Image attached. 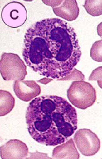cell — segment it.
<instances>
[{"mask_svg": "<svg viewBox=\"0 0 102 159\" xmlns=\"http://www.w3.org/2000/svg\"><path fill=\"white\" fill-rule=\"evenodd\" d=\"M23 42L25 63L46 78L58 80L67 77L82 56L74 29L60 18L36 22L27 30Z\"/></svg>", "mask_w": 102, "mask_h": 159, "instance_id": "cell-1", "label": "cell"}, {"mask_svg": "<svg viewBox=\"0 0 102 159\" xmlns=\"http://www.w3.org/2000/svg\"><path fill=\"white\" fill-rule=\"evenodd\" d=\"M25 120L31 137L46 146L66 142L78 129L76 110L58 96L34 98L27 108Z\"/></svg>", "mask_w": 102, "mask_h": 159, "instance_id": "cell-2", "label": "cell"}, {"mask_svg": "<svg viewBox=\"0 0 102 159\" xmlns=\"http://www.w3.org/2000/svg\"><path fill=\"white\" fill-rule=\"evenodd\" d=\"M69 101L74 107L85 110L91 107L96 101V90L88 82L74 81L67 91Z\"/></svg>", "mask_w": 102, "mask_h": 159, "instance_id": "cell-3", "label": "cell"}, {"mask_svg": "<svg viewBox=\"0 0 102 159\" xmlns=\"http://www.w3.org/2000/svg\"><path fill=\"white\" fill-rule=\"evenodd\" d=\"M0 73L5 81L24 80L27 66L18 55L3 53L0 60Z\"/></svg>", "mask_w": 102, "mask_h": 159, "instance_id": "cell-4", "label": "cell"}, {"mask_svg": "<svg viewBox=\"0 0 102 159\" xmlns=\"http://www.w3.org/2000/svg\"><path fill=\"white\" fill-rule=\"evenodd\" d=\"M74 140L78 150L86 157L93 156L101 148L100 139L89 129H80L75 132Z\"/></svg>", "mask_w": 102, "mask_h": 159, "instance_id": "cell-5", "label": "cell"}, {"mask_svg": "<svg viewBox=\"0 0 102 159\" xmlns=\"http://www.w3.org/2000/svg\"><path fill=\"white\" fill-rule=\"evenodd\" d=\"M27 18L25 6L18 2L7 3L2 9V19L11 28H18L23 25Z\"/></svg>", "mask_w": 102, "mask_h": 159, "instance_id": "cell-6", "label": "cell"}, {"mask_svg": "<svg viewBox=\"0 0 102 159\" xmlns=\"http://www.w3.org/2000/svg\"><path fill=\"white\" fill-rule=\"evenodd\" d=\"M13 90L16 96L24 102H31L41 93L40 86L34 81H15Z\"/></svg>", "mask_w": 102, "mask_h": 159, "instance_id": "cell-7", "label": "cell"}, {"mask_svg": "<svg viewBox=\"0 0 102 159\" xmlns=\"http://www.w3.org/2000/svg\"><path fill=\"white\" fill-rule=\"evenodd\" d=\"M2 159H22L27 158L29 149L24 142L18 139H10L0 148Z\"/></svg>", "mask_w": 102, "mask_h": 159, "instance_id": "cell-8", "label": "cell"}, {"mask_svg": "<svg viewBox=\"0 0 102 159\" xmlns=\"http://www.w3.org/2000/svg\"><path fill=\"white\" fill-rule=\"evenodd\" d=\"M56 4H50L55 15L67 21H74L79 15V7L75 0L55 1Z\"/></svg>", "mask_w": 102, "mask_h": 159, "instance_id": "cell-9", "label": "cell"}, {"mask_svg": "<svg viewBox=\"0 0 102 159\" xmlns=\"http://www.w3.org/2000/svg\"><path fill=\"white\" fill-rule=\"evenodd\" d=\"M52 158L58 159L80 158V155L75 146L73 139H70L66 143L64 142L55 147L52 151Z\"/></svg>", "mask_w": 102, "mask_h": 159, "instance_id": "cell-10", "label": "cell"}, {"mask_svg": "<svg viewBox=\"0 0 102 159\" xmlns=\"http://www.w3.org/2000/svg\"><path fill=\"white\" fill-rule=\"evenodd\" d=\"M15 105V99L9 92L0 90V116H3L12 111Z\"/></svg>", "mask_w": 102, "mask_h": 159, "instance_id": "cell-11", "label": "cell"}, {"mask_svg": "<svg viewBox=\"0 0 102 159\" xmlns=\"http://www.w3.org/2000/svg\"><path fill=\"white\" fill-rule=\"evenodd\" d=\"M101 3V1H86L83 6L88 14L93 16H98L102 14Z\"/></svg>", "mask_w": 102, "mask_h": 159, "instance_id": "cell-12", "label": "cell"}, {"mask_svg": "<svg viewBox=\"0 0 102 159\" xmlns=\"http://www.w3.org/2000/svg\"><path fill=\"white\" fill-rule=\"evenodd\" d=\"M101 44L102 41H98L93 43V46L90 50V56L93 60L97 62H102V56H101Z\"/></svg>", "mask_w": 102, "mask_h": 159, "instance_id": "cell-13", "label": "cell"}, {"mask_svg": "<svg viewBox=\"0 0 102 159\" xmlns=\"http://www.w3.org/2000/svg\"><path fill=\"white\" fill-rule=\"evenodd\" d=\"M101 69L102 67L100 66L99 68H97L95 70H93L91 75H90V76L89 77V80H96L97 77H98V78L101 81Z\"/></svg>", "mask_w": 102, "mask_h": 159, "instance_id": "cell-14", "label": "cell"}]
</instances>
